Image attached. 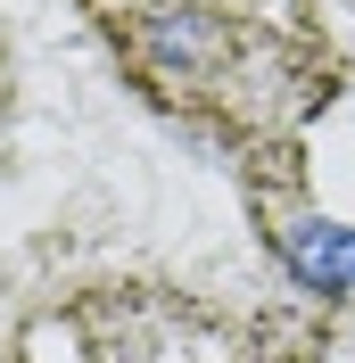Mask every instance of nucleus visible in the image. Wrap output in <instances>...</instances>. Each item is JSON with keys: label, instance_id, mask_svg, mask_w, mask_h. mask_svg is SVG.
<instances>
[{"label": "nucleus", "instance_id": "f257e3e1", "mask_svg": "<svg viewBox=\"0 0 355 363\" xmlns=\"http://www.w3.org/2000/svg\"><path fill=\"white\" fill-rule=\"evenodd\" d=\"M281 256H289V272H297L306 289H331V297L355 289V231L347 223H289Z\"/></svg>", "mask_w": 355, "mask_h": 363}]
</instances>
